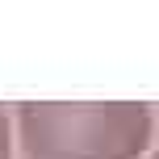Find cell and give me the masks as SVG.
Instances as JSON below:
<instances>
[{
  "label": "cell",
  "instance_id": "6da1fadb",
  "mask_svg": "<svg viewBox=\"0 0 159 159\" xmlns=\"http://www.w3.org/2000/svg\"><path fill=\"white\" fill-rule=\"evenodd\" d=\"M30 159H138L151 143L147 105H17Z\"/></svg>",
  "mask_w": 159,
  "mask_h": 159
},
{
  "label": "cell",
  "instance_id": "7a4b0ae2",
  "mask_svg": "<svg viewBox=\"0 0 159 159\" xmlns=\"http://www.w3.org/2000/svg\"><path fill=\"white\" fill-rule=\"evenodd\" d=\"M0 159H13V143H8V117L0 109Z\"/></svg>",
  "mask_w": 159,
  "mask_h": 159
},
{
  "label": "cell",
  "instance_id": "3957f363",
  "mask_svg": "<svg viewBox=\"0 0 159 159\" xmlns=\"http://www.w3.org/2000/svg\"><path fill=\"white\" fill-rule=\"evenodd\" d=\"M155 159H159V155H155Z\"/></svg>",
  "mask_w": 159,
  "mask_h": 159
}]
</instances>
